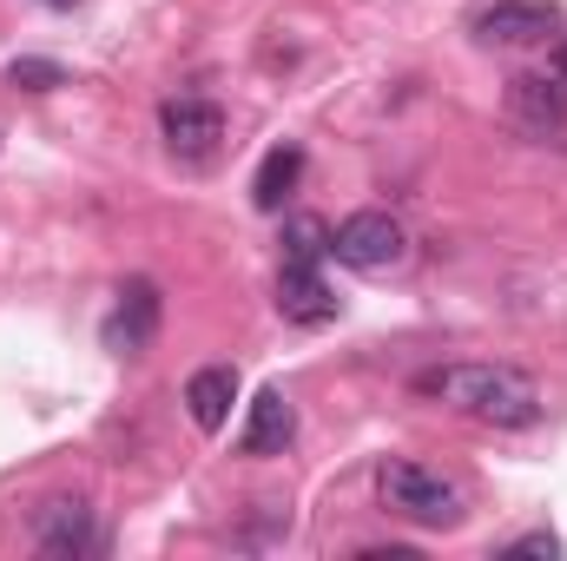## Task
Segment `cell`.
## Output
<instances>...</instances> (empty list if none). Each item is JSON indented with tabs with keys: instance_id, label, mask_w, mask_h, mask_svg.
I'll list each match as a JSON object with an SVG mask.
<instances>
[{
	"instance_id": "obj_13",
	"label": "cell",
	"mask_w": 567,
	"mask_h": 561,
	"mask_svg": "<svg viewBox=\"0 0 567 561\" xmlns=\"http://www.w3.org/2000/svg\"><path fill=\"white\" fill-rule=\"evenodd\" d=\"M330 252V232L317 225V218H290L284 225V258H303V265H317Z\"/></svg>"
},
{
	"instance_id": "obj_7",
	"label": "cell",
	"mask_w": 567,
	"mask_h": 561,
	"mask_svg": "<svg viewBox=\"0 0 567 561\" xmlns=\"http://www.w3.org/2000/svg\"><path fill=\"white\" fill-rule=\"evenodd\" d=\"M508 120L528 126L535 140H555L567 126V86L555 73H515L508 80Z\"/></svg>"
},
{
	"instance_id": "obj_9",
	"label": "cell",
	"mask_w": 567,
	"mask_h": 561,
	"mask_svg": "<svg viewBox=\"0 0 567 561\" xmlns=\"http://www.w3.org/2000/svg\"><path fill=\"white\" fill-rule=\"evenodd\" d=\"M33 536H40L47 555H86V549H93V509H86L80 496H53V502L40 509Z\"/></svg>"
},
{
	"instance_id": "obj_10",
	"label": "cell",
	"mask_w": 567,
	"mask_h": 561,
	"mask_svg": "<svg viewBox=\"0 0 567 561\" xmlns=\"http://www.w3.org/2000/svg\"><path fill=\"white\" fill-rule=\"evenodd\" d=\"M290 429H297V410H290V397L271 384V390L251 397V422H245V436H238V456H284Z\"/></svg>"
},
{
	"instance_id": "obj_4",
	"label": "cell",
	"mask_w": 567,
	"mask_h": 561,
	"mask_svg": "<svg viewBox=\"0 0 567 561\" xmlns=\"http://www.w3.org/2000/svg\"><path fill=\"white\" fill-rule=\"evenodd\" d=\"M158 140L178 165H212L225 152V113L212 100H165L158 106Z\"/></svg>"
},
{
	"instance_id": "obj_16",
	"label": "cell",
	"mask_w": 567,
	"mask_h": 561,
	"mask_svg": "<svg viewBox=\"0 0 567 561\" xmlns=\"http://www.w3.org/2000/svg\"><path fill=\"white\" fill-rule=\"evenodd\" d=\"M548 73H555V80H561V86H567V33H561V40H555V53H548Z\"/></svg>"
},
{
	"instance_id": "obj_11",
	"label": "cell",
	"mask_w": 567,
	"mask_h": 561,
	"mask_svg": "<svg viewBox=\"0 0 567 561\" xmlns=\"http://www.w3.org/2000/svg\"><path fill=\"white\" fill-rule=\"evenodd\" d=\"M231 404H238V370H231V364H205V370H192V384H185V410H192V422H198L205 436L231 422Z\"/></svg>"
},
{
	"instance_id": "obj_17",
	"label": "cell",
	"mask_w": 567,
	"mask_h": 561,
	"mask_svg": "<svg viewBox=\"0 0 567 561\" xmlns=\"http://www.w3.org/2000/svg\"><path fill=\"white\" fill-rule=\"evenodd\" d=\"M53 7H66V0H53Z\"/></svg>"
},
{
	"instance_id": "obj_14",
	"label": "cell",
	"mask_w": 567,
	"mask_h": 561,
	"mask_svg": "<svg viewBox=\"0 0 567 561\" xmlns=\"http://www.w3.org/2000/svg\"><path fill=\"white\" fill-rule=\"evenodd\" d=\"M7 80L27 86V93H47V86H66V67H53V60H13Z\"/></svg>"
},
{
	"instance_id": "obj_6",
	"label": "cell",
	"mask_w": 567,
	"mask_h": 561,
	"mask_svg": "<svg viewBox=\"0 0 567 561\" xmlns=\"http://www.w3.org/2000/svg\"><path fill=\"white\" fill-rule=\"evenodd\" d=\"M555 27H561V7H548V0H495V7L475 13V40L482 47H535Z\"/></svg>"
},
{
	"instance_id": "obj_3",
	"label": "cell",
	"mask_w": 567,
	"mask_h": 561,
	"mask_svg": "<svg viewBox=\"0 0 567 561\" xmlns=\"http://www.w3.org/2000/svg\"><path fill=\"white\" fill-rule=\"evenodd\" d=\"M403 252H410V232L390 212H350L330 232V258L350 272H390V265H403Z\"/></svg>"
},
{
	"instance_id": "obj_8",
	"label": "cell",
	"mask_w": 567,
	"mask_h": 561,
	"mask_svg": "<svg viewBox=\"0 0 567 561\" xmlns=\"http://www.w3.org/2000/svg\"><path fill=\"white\" fill-rule=\"evenodd\" d=\"M278 310L290 317V324L317 330V324H330V317H337V290L323 284V272H317V265L284 258V272H278Z\"/></svg>"
},
{
	"instance_id": "obj_15",
	"label": "cell",
	"mask_w": 567,
	"mask_h": 561,
	"mask_svg": "<svg viewBox=\"0 0 567 561\" xmlns=\"http://www.w3.org/2000/svg\"><path fill=\"white\" fill-rule=\"evenodd\" d=\"M508 555H561V542H555V536H548V529H535V536H522V542H515V549H508Z\"/></svg>"
},
{
	"instance_id": "obj_12",
	"label": "cell",
	"mask_w": 567,
	"mask_h": 561,
	"mask_svg": "<svg viewBox=\"0 0 567 561\" xmlns=\"http://www.w3.org/2000/svg\"><path fill=\"white\" fill-rule=\"evenodd\" d=\"M297 178H303V145H271L265 152V165H258V178H251V205L258 212H284L290 205V192H297Z\"/></svg>"
},
{
	"instance_id": "obj_2",
	"label": "cell",
	"mask_w": 567,
	"mask_h": 561,
	"mask_svg": "<svg viewBox=\"0 0 567 561\" xmlns=\"http://www.w3.org/2000/svg\"><path fill=\"white\" fill-rule=\"evenodd\" d=\"M377 502L403 522H423V529H455L462 522V489L449 476L423 469V462H410V456H390L377 469Z\"/></svg>"
},
{
	"instance_id": "obj_1",
	"label": "cell",
	"mask_w": 567,
	"mask_h": 561,
	"mask_svg": "<svg viewBox=\"0 0 567 561\" xmlns=\"http://www.w3.org/2000/svg\"><path fill=\"white\" fill-rule=\"evenodd\" d=\"M416 397H435V404H449V410H462L475 422H495V429H528L548 410L542 384L522 364H475V357L416 370Z\"/></svg>"
},
{
	"instance_id": "obj_5",
	"label": "cell",
	"mask_w": 567,
	"mask_h": 561,
	"mask_svg": "<svg viewBox=\"0 0 567 561\" xmlns=\"http://www.w3.org/2000/svg\"><path fill=\"white\" fill-rule=\"evenodd\" d=\"M158 317H165L158 284L152 278L120 284V304H113V317H106V350H113V357H145L152 337H158Z\"/></svg>"
}]
</instances>
